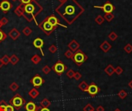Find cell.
<instances>
[{"label":"cell","mask_w":132,"mask_h":111,"mask_svg":"<svg viewBox=\"0 0 132 111\" xmlns=\"http://www.w3.org/2000/svg\"><path fill=\"white\" fill-rule=\"evenodd\" d=\"M84 11V8L77 0H66L55 9V12L68 25H72Z\"/></svg>","instance_id":"6da1fadb"},{"label":"cell","mask_w":132,"mask_h":111,"mask_svg":"<svg viewBox=\"0 0 132 111\" xmlns=\"http://www.w3.org/2000/svg\"><path fill=\"white\" fill-rule=\"evenodd\" d=\"M43 11V7L36 0L33 1L24 6V11L23 16L26 19V20L29 23L35 20L36 17L40 15Z\"/></svg>","instance_id":"7a4b0ae2"},{"label":"cell","mask_w":132,"mask_h":111,"mask_svg":"<svg viewBox=\"0 0 132 111\" xmlns=\"http://www.w3.org/2000/svg\"><path fill=\"white\" fill-rule=\"evenodd\" d=\"M88 59V56L87 54H85L81 49H77L74 53L72 57L73 62L77 66H81L83 63H84Z\"/></svg>","instance_id":"3957f363"},{"label":"cell","mask_w":132,"mask_h":111,"mask_svg":"<svg viewBox=\"0 0 132 111\" xmlns=\"http://www.w3.org/2000/svg\"><path fill=\"white\" fill-rule=\"evenodd\" d=\"M25 99L20 93H16V95H14L10 100V104L12 105L16 110H20L23 107V106L25 105Z\"/></svg>","instance_id":"277c9868"},{"label":"cell","mask_w":132,"mask_h":111,"mask_svg":"<svg viewBox=\"0 0 132 111\" xmlns=\"http://www.w3.org/2000/svg\"><path fill=\"white\" fill-rule=\"evenodd\" d=\"M39 27L41 29V30L46 35V36H50L53 31L56 29V27L52 26L46 19V18L39 25Z\"/></svg>","instance_id":"5b68a950"},{"label":"cell","mask_w":132,"mask_h":111,"mask_svg":"<svg viewBox=\"0 0 132 111\" xmlns=\"http://www.w3.org/2000/svg\"><path fill=\"white\" fill-rule=\"evenodd\" d=\"M51 69H52V70L54 71V73L56 74H57L58 76H61L67 69V66L62 61L58 60L57 62H56V63H54Z\"/></svg>","instance_id":"8992f818"},{"label":"cell","mask_w":132,"mask_h":111,"mask_svg":"<svg viewBox=\"0 0 132 111\" xmlns=\"http://www.w3.org/2000/svg\"><path fill=\"white\" fill-rule=\"evenodd\" d=\"M93 8L101 9L105 14L113 13V12L115 10V6L110 1H107L103 6H93Z\"/></svg>","instance_id":"52a82bcc"},{"label":"cell","mask_w":132,"mask_h":111,"mask_svg":"<svg viewBox=\"0 0 132 111\" xmlns=\"http://www.w3.org/2000/svg\"><path fill=\"white\" fill-rule=\"evenodd\" d=\"M100 92V88L93 82H92L89 86L88 89L87 90V93H88V94L91 96V97H95Z\"/></svg>","instance_id":"ba28073f"},{"label":"cell","mask_w":132,"mask_h":111,"mask_svg":"<svg viewBox=\"0 0 132 111\" xmlns=\"http://www.w3.org/2000/svg\"><path fill=\"white\" fill-rule=\"evenodd\" d=\"M44 79L39 75V74H36L35 75L33 79L30 80V83L33 85L34 88H39L40 87L43 83H44Z\"/></svg>","instance_id":"9c48e42d"},{"label":"cell","mask_w":132,"mask_h":111,"mask_svg":"<svg viewBox=\"0 0 132 111\" xmlns=\"http://www.w3.org/2000/svg\"><path fill=\"white\" fill-rule=\"evenodd\" d=\"M12 8V4L8 0H3V1L0 3V9H1L3 13L6 14Z\"/></svg>","instance_id":"30bf717a"},{"label":"cell","mask_w":132,"mask_h":111,"mask_svg":"<svg viewBox=\"0 0 132 111\" xmlns=\"http://www.w3.org/2000/svg\"><path fill=\"white\" fill-rule=\"evenodd\" d=\"M46 19H47V21H48V22H49L52 26H55V27H57L58 26H62L63 27L67 28V26H66L61 25V24L60 23V22H59L58 19H57L54 15H51L50 16L46 17Z\"/></svg>","instance_id":"8fae6325"},{"label":"cell","mask_w":132,"mask_h":111,"mask_svg":"<svg viewBox=\"0 0 132 111\" xmlns=\"http://www.w3.org/2000/svg\"><path fill=\"white\" fill-rule=\"evenodd\" d=\"M33 46L36 48V49H39L42 53L43 56H44V53L43 51V46L44 45V42L43 40L41 39V38H36L33 40Z\"/></svg>","instance_id":"7c38bea8"},{"label":"cell","mask_w":132,"mask_h":111,"mask_svg":"<svg viewBox=\"0 0 132 111\" xmlns=\"http://www.w3.org/2000/svg\"><path fill=\"white\" fill-rule=\"evenodd\" d=\"M20 35H21V33H20V32L17 29H16V28H13V29H11L10 31V33H9V34H8V36L13 39V40H16L20 36Z\"/></svg>","instance_id":"4fadbf2b"},{"label":"cell","mask_w":132,"mask_h":111,"mask_svg":"<svg viewBox=\"0 0 132 111\" xmlns=\"http://www.w3.org/2000/svg\"><path fill=\"white\" fill-rule=\"evenodd\" d=\"M68 48L70 49V50H71L73 53H75L77 49H79L80 48V43L75 40V39H73L71 42H70L68 43Z\"/></svg>","instance_id":"5bb4252c"},{"label":"cell","mask_w":132,"mask_h":111,"mask_svg":"<svg viewBox=\"0 0 132 111\" xmlns=\"http://www.w3.org/2000/svg\"><path fill=\"white\" fill-rule=\"evenodd\" d=\"M100 49L103 52V53H108L110 49H111V48H112V46L110 44V43H108V41H107V40H105V41H103L100 45Z\"/></svg>","instance_id":"9a60e30c"},{"label":"cell","mask_w":132,"mask_h":111,"mask_svg":"<svg viewBox=\"0 0 132 111\" xmlns=\"http://www.w3.org/2000/svg\"><path fill=\"white\" fill-rule=\"evenodd\" d=\"M38 106L33 102H28L25 105V109L26 111H37Z\"/></svg>","instance_id":"2e32d148"},{"label":"cell","mask_w":132,"mask_h":111,"mask_svg":"<svg viewBox=\"0 0 132 111\" xmlns=\"http://www.w3.org/2000/svg\"><path fill=\"white\" fill-rule=\"evenodd\" d=\"M23 11H24V5L20 4V5H19V6H17V7L15 9L14 13H15V14H16L17 16L20 17V16H23Z\"/></svg>","instance_id":"e0dca14e"},{"label":"cell","mask_w":132,"mask_h":111,"mask_svg":"<svg viewBox=\"0 0 132 111\" xmlns=\"http://www.w3.org/2000/svg\"><path fill=\"white\" fill-rule=\"evenodd\" d=\"M114 69H115V68H114L111 64H109V65L104 69V73H105L107 76H111L114 73Z\"/></svg>","instance_id":"ac0fdd59"},{"label":"cell","mask_w":132,"mask_h":111,"mask_svg":"<svg viewBox=\"0 0 132 111\" xmlns=\"http://www.w3.org/2000/svg\"><path fill=\"white\" fill-rule=\"evenodd\" d=\"M29 95H30V96H31V98L36 99L40 95V92L37 90L36 88H33V89H31V90H30Z\"/></svg>","instance_id":"d6986e66"},{"label":"cell","mask_w":132,"mask_h":111,"mask_svg":"<svg viewBox=\"0 0 132 111\" xmlns=\"http://www.w3.org/2000/svg\"><path fill=\"white\" fill-rule=\"evenodd\" d=\"M50 105H51V102L46 98H44L40 102V106L43 107V108H48V107L50 106Z\"/></svg>","instance_id":"ffe728a7"},{"label":"cell","mask_w":132,"mask_h":111,"mask_svg":"<svg viewBox=\"0 0 132 111\" xmlns=\"http://www.w3.org/2000/svg\"><path fill=\"white\" fill-rule=\"evenodd\" d=\"M20 62V58L16 55V54H13L10 56V63L13 66L16 65L18 63Z\"/></svg>","instance_id":"44dd1931"},{"label":"cell","mask_w":132,"mask_h":111,"mask_svg":"<svg viewBox=\"0 0 132 111\" xmlns=\"http://www.w3.org/2000/svg\"><path fill=\"white\" fill-rule=\"evenodd\" d=\"M88 86H89V85H88L85 81H82V82L78 85V88H79L80 90H82L83 92H87V89H88Z\"/></svg>","instance_id":"7402d4cb"},{"label":"cell","mask_w":132,"mask_h":111,"mask_svg":"<svg viewBox=\"0 0 132 111\" xmlns=\"http://www.w3.org/2000/svg\"><path fill=\"white\" fill-rule=\"evenodd\" d=\"M41 60H42V59H41V57L38 54H36V55L33 56V57L31 58V61L34 64H36V65H37L38 63H40L41 62Z\"/></svg>","instance_id":"603a6c76"},{"label":"cell","mask_w":132,"mask_h":111,"mask_svg":"<svg viewBox=\"0 0 132 111\" xmlns=\"http://www.w3.org/2000/svg\"><path fill=\"white\" fill-rule=\"evenodd\" d=\"M105 19L103 18V16H102L101 15H98L96 18H95V23L97 24V25H102L103 23H104Z\"/></svg>","instance_id":"cb8c5ba5"},{"label":"cell","mask_w":132,"mask_h":111,"mask_svg":"<svg viewBox=\"0 0 132 111\" xmlns=\"http://www.w3.org/2000/svg\"><path fill=\"white\" fill-rule=\"evenodd\" d=\"M1 59H2V62H3V65H5V66H7L10 63V57L8 55H4L1 58Z\"/></svg>","instance_id":"d4e9b609"},{"label":"cell","mask_w":132,"mask_h":111,"mask_svg":"<svg viewBox=\"0 0 132 111\" xmlns=\"http://www.w3.org/2000/svg\"><path fill=\"white\" fill-rule=\"evenodd\" d=\"M117 96H118V97L120 98L121 99H124L127 97V93L126 92V90L121 89V90H120V91L118 92Z\"/></svg>","instance_id":"484cf974"},{"label":"cell","mask_w":132,"mask_h":111,"mask_svg":"<svg viewBox=\"0 0 132 111\" xmlns=\"http://www.w3.org/2000/svg\"><path fill=\"white\" fill-rule=\"evenodd\" d=\"M108 38L110 39V41L114 42V41H115V40H117V39L118 38V36H117V34L115 32H111V33H109V35H108Z\"/></svg>","instance_id":"4316f807"},{"label":"cell","mask_w":132,"mask_h":111,"mask_svg":"<svg viewBox=\"0 0 132 111\" xmlns=\"http://www.w3.org/2000/svg\"><path fill=\"white\" fill-rule=\"evenodd\" d=\"M103 18L106 21H107L108 23L111 22L114 19V15L113 13H108V14H105L103 16Z\"/></svg>","instance_id":"83f0119b"},{"label":"cell","mask_w":132,"mask_h":111,"mask_svg":"<svg viewBox=\"0 0 132 111\" xmlns=\"http://www.w3.org/2000/svg\"><path fill=\"white\" fill-rule=\"evenodd\" d=\"M32 33H33V30H32V29H30L29 26H26V27L23 29V33L25 36H29Z\"/></svg>","instance_id":"f1b7e54d"},{"label":"cell","mask_w":132,"mask_h":111,"mask_svg":"<svg viewBox=\"0 0 132 111\" xmlns=\"http://www.w3.org/2000/svg\"><path fill=\"white\" fill-rule=\"evenodd\" d=\"M124 50L125 53H127V54H130L132 53V45L130 43H127L124 47Z\"/></svg>","instance_id":"f546056e"},{"label":"cell","mask_w":132,"mask_h":111,"mask_svg":"<svg viewBox=\"0 0 132 111\" xmlns=\"http://www.w3.org/2000/svg\"><path fill=\"white\" fill-rule=\"evenodd\" d=\"M19 85L16 83V82H13L10 85V89L13 91V92H16L18 89H19Z\"/></svg>","instance_id":"4dcf8cb0"},{"label":"cell","mask_w":132,"mask_h":111,"mask_svg":"<svg viewBox=\"0 0 132 111\" xmlns=\"http://www.w3.org/2000/svg\"><path fill=\"white\" fill-rule=\"evenodd\" d=\"M83 111H95V109L90 103H87L83 108Z\"/></svg>","instance_id":"1f68e13d"},{"label":"cell","mask_w":132,"mask_h":111,"mask_svg":"<svg viewBox=\"0 0 132 111\" xmlns=\"http://www.w3.org/2000/svg\"><path fill=\"white\" fill-rule=\"evenodd\" d=\"M51 70H52L51 67H50V66H47V65L44 66L43 67V69H42L43 73L44 74H46V75L49 74V73H50V71H51Z\"/></svg>","instance_id":"d6a6232c"},{"label":"cell","mask_w":132,"mask_h":111,"mask_svg":"<svg viewBox=\"0 0 132 111\" xmlns=\"http://www.w3.org/2000/svg\"><path fill=\"white\" fill-rule=\"evenodd\" d=\"M6 106H7V103L5 100L0 101V111H6Z\"/></svg>","instance_id":"836d02e7"},{"label":"cell","mask_w":132,"mask_h":111,"mask_svg":"<svg viewBox=\"0 0 132 111\" xmlns=\"http://www.w3.org/2000/svg\"><path fill=\"white\" fill-rule=\"evenodd\" d=\"M6 37H7V35L2 29H0V43L3 42L6 39Z\"/></svg>","instance_id":"e575fe53"},{"label":"cell","mask_w":132,"mask_h":111,"mask_svg":"<svg viewBox=\"0 0 132 111\" xmlns=\"http://www.w3.org/2000/svg\"><path fill=\"white\" fill-rule=\"evenodd\" d=\"M74 73H75V72H74L73 69H70L67 70V72L66 74H67V76L69 79H73V76H74Z\"/></svg>","instance_id":"d590c367"},{"label":"cell","mask_w":132,"mask_h":111,"mask_svg":"<svg viewBox=\"0 0 132 111\" xmlns=\"http://www.w3.org/2000/svg\"><path fill=\"white\" fill-rule=\"evenodd\" d=\"M73 53H73L71 50L68 49V50H67V51L65 52L64 56H65L66 58H67V59H72V57H73Z\"/></svg>","instance_id":"8d00e7d4"},{"label":"cell","mask_w":132,"mask_h":111,"mask_svg":"<svg viewBox=\"0 0 132 111\" xmlns=\"http://www.w3.org/2000/svg\"><path fill=\"white\" fill-rule=\"evenodd\" d=\"M57 49H58L57 46H56V45H54V44L51 45V46L49 47V51H50L51 53H56V52H57Z\"/></svg>","instance_id":"74e56055"},{"label":"cell","mask_w":132,"mask_h":111,"mask_svg":"<svg viewBox=\"0 0 132 111\" xmlns=\"http://www.w3.org/2000/svg\"><path fill=\"white\" fill-rule=\"evenodd\" d=\"M123 72H124V69H123V68H121L120 66H117V67L115 68V69H114V73H115L117 75H118V76H120V74H122Z\"/></svg>","instance_id":"f35d334b"},{"label":"cell","mask_w":132,"mask_h":111,"mask_svg":"<svg viewBox=\"0 0 132 111\" xmlns=\"http://www.w3.org/2000/svg\"><path fill=\"white\" fill-rule=\"evenodd\" d=\"M73 78H74L76 80H79V79H80L82 78V74H81L80 72H75Z\"/></svg>","instance_id":"ab89813d"},{"label":"cell","mask_w":132,"mask_h":111,"mask_svg":"<svg viewBox=\"0 0 132 111\" xmlns=\"http://www.w3.org/2000/svg\"><path fill=\"white\" fill-rule=\"evenodd\" d=\"M0 22H1V23H2V25H3V26H5V25L8 24V23H9V19H8L6 17H3V18L1 19V20H0Z\"/></svg>","instance_id":"60d3db41"},{"label":"cell","mask_w":132,"mask_h":111,"mask_svg":"<svg viewBox=\"0 0 132 111\" xmlns=\"http://www.w3.org/2000/svg\"><path fill=\"white\" fill-rule=\"evenodd\" d=\"M14 110H15V108L12 105L7 104V106L6 107V111H14Z\"/></svg>","instance_id":"b9f144b4"},{"label":"cell","mask_w":132,"mask_h":111,"mask_svg":"<svg viewBox=\"0 0 132 111\" xmlns=\"http://www.w3.org/2000/svg\"><path fill=\"white\" fill-rule=\"evenodd\" d=\"M32 1H33V0H20L21 4H23V5H24V6H26V5L29 4V3H30Z\"/></svg>","instance_id":"7bdbcfd3"},{"label":"cell","mask_w":132,"mask_h":111,"mask_svg":"<svg viewBox=\"0 0 132 111\" xmlns=\"http://www.w3.org/2000/svg\"><path fill=\"white\" fill-rule=\"evenodd\" d=\"M37 111H50V110L48 108H43L40 106H38Z\"/></svg>","instance_id":"ee69618b"},{"label":"cell","mask_w":132,"mask_h":111,"mask_svg":"<svg viewBox=\"0 0 132 111\" xmlns=\"http://www.w3.org/2000/svg\"><path fill=\"white\" fill-rule=\"evenodd\" d=\"M104 110H105V109H104V107L102 106L101 105L98 106L96 108V111H104Z\"/></svg>","instance_id":"f6af8a7d"},{"label":"cell","mask_w":132,"mask_h":111,"mask_svg":"<svg viewBox=\"0 0 132 111\" xmlns=\"http://www.w3.org/2000/svg\"><path fill=\"white\" fill-rule=\"evenodd\" d=\"M127 85H128V86H129L130 89H132V79L129 81V83H127Z\"/></svg>","instance_id":"bcb514c9"},{"label":"cell","mask_w":132,"mask_h":111,"mask_svg":"<svg viewBox=\"0 0 132 111\" xmlns=\"http://www.w3.org/2000/svg\"><path fill=\"white\" fill-rule=\"evenodd\" d=\"M3 62H2L1 58H0V69H1V68L3 67Z\"/></svg>","instance_id":"7dc6e473"},{"label":"cell","mask_w":132,"mask_h":111,"mask_svg":"<svg viewBox=\"0 0 132 111\" xmlns=\"http://www.w3.org/2000/svg\"><path fill=\"white\" fill-rule=\"evenodd\" d=\"M57 1L60 2V3H64V2L66 1V0H57Z\"/></svg>","instance_id":"c3c4849f"},{"label":"cell","mask_w":132,"mask_h":111,"mask_svg":"<svg viewBox=\"0 0 132 111\" xmlns=\"http://www.w3.org/2000/svg\"><path fill=\"white\" fill-rule=\"evenodd\" d=\"M114 111H121V110H120V109L119 108H116V109H114Z\"/></svg>","instance_id":"681fc988"},{"label":"cell","mask_w":132,"mask_h":111,"mask_svg":"<svg viewBox=\"0 0 132 111\" xmlns=\"http://www.w3.org/2000/svg\"><path fill=\"white\" fill-rule=\"evenodd\" d=\"M2 26H3V25H2V23H1V22H0V29H1V28H2Z\"/></svg>","instance_id":"f907efd6"},{"label":"cell","mask_w":132,"mask_h":111,"mask_svg":"<svg viewBox=\"0 0 132 111\" xmlns=\"http://www.w3.org/2000/svg\"><path fill=\"white\" fill-rule=\"evenodd\" d=\"M13 2H16V1H18V0H12Z\"/></svg>","instance_id":"816d5d0a"},{"label":"cell","mask_w":132,"mask_h":111,"mask_svg":"<svg viewBox=\"0 0 132 111\" xmlns=\"http://www.w3.org/2000/svg\"><path fill=\"white\" fill-rule=\"evenodd\" d=\"M36 1H37V2H38V1H40V0H36Z\"/></svg>","instance_id":"f5cc1de1"},{"label":"cell","mask_w":132,"mask_h":111,"mask_svg":"<svg viewBox=\"0 0 132 111\" xmlns=\"http://www.w3.org/2000/svg\"><path fill=\"white\" fill-rule=\"evenodd\" d=\"M127 111H128V110H127Z\"/></svg>","instance_id":"db71d44e"}]
</instances>
